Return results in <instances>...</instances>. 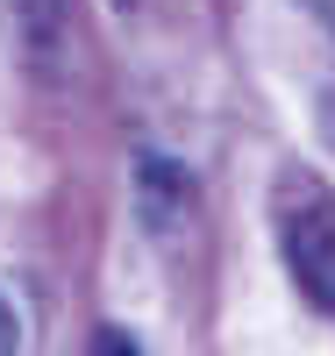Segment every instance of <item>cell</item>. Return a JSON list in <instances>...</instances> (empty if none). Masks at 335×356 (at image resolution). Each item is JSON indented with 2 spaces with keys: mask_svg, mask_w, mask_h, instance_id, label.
Masks as SVG:
<instances>
[{
  "mask_svg": "<svg viewBox=\"0 0 335 356\" xmlns=\"http://www.w3.org/2000/svg\"><path fill=\"white\" fill-rule=\"evenodd\" d=\"M279 250H286V271L293 285L307 292L321 314H335V200L299 186L279 207Z\"/></svg>",
  "mask_w": 335,
  "mask_h": 356,
  "instance_id": "obj_1",
  "label": "cell"
},
{
  "mask_svg": "<svg viewBox=\"0 0 335 356\" xmlns=\"http://www.w3.org/2000/svg\"><path fill=\"white\" fill-rule=\"evenodd\" d=\"M136 214H143L150 235H171L178 221H186L193 214V178H186V164H171L164 150H143L136 157Z\"/></svg>",
  "mask_w": 335,
  "mask_h": 356,
  "instance_id": "obj_2",
  "label": "cell"
},
{
  "mask_svg": "<svg viewBox=\"0 0 335 356\" xmlns=\"http://www.w3.org/2000/svg\"><path fill=\"white\" fill-rule=\"evenodd\" d=\"M93 356H143V342H136L129 328H100V335H93Z\"/></svg>",
  "mask_w": 335,
  "mask_h": 356,
  "instance_id": "obj_3",
  "label": "cell"
},
{
  "mask_svg": "<svg viewBox=\"0 0 335 356\" xmlns=\"http://www.w3.org/2000/svg\"><path fill=\"white\" fill-rule=\"evenodd\" d=\"M22 349V314L8 307V292H0V356H15Z\"/></svg>",
  "mask_w": 335,
  "mask_h": 356,
  "instance_id": "obj_4",
  "label": "cell"
},
{
  "mask_svg": "<svg viewBox=\"0 0 335 356\" xmlns=\"http://www.w3.org/2000/svg\"><path fill=\"white\" fill-rule=\"evenodd\" d=\"M114 8H136V0H114Z\"/></svg>",
  "mask_w": 335,
  "mask_h": 356,
  "instance_id": "obj_5",
  "label": "cell"
}]
</instances>
